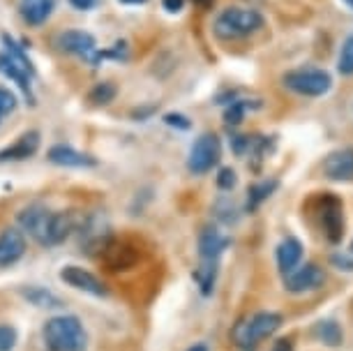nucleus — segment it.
I'll return each instance as SVG.
<instances>
[{"label": "nucleus", "instance_id": "f257e3e1", "mask_svg": "<svg viewBox=\"0 0 353 351\" xmlns=\"http://www.w3.org/2000/svg\"><path fill=\"white\" fill-rule=\"evenodd\" d=\"M19 224L23 231H28L30 238H35L44 248L61 245L72 231L77 229V217L72 213H61V210H49L44 206H28L19 213Z\"/></svg>", "mask_w": 353, "mask_h": 351}, {"label": "nucleus", "instance_id": "f03ea898", "mask_svg": "<svg viewBox=\"0 0 353 351\" xmlns=\"http://www.w3.org/2000/svg\"><path fill=\"white\" fill-rule=\"evenodd\" d=\"M42 337L49 351H85L83 323L72 314L53 317L46 321Z\"/></svg>", "mask_w": 353, "mask_h": 351}, {"label": "nucleus", "instance_id": "7ed1b4c3", "mask_svg": "<svg viewBox=\"0 0 353 351\" xmlns=\"http://www.w3.org/2000/svg\"><path fill=\"white\" fill-rule=\"evenodd\" d=\"M259 28H263V17L256 10L248 8H229L215 19L212 32L222 42H233V39H243L254 35Z\"/></svg>", "mask_w": 353, "mask_h": 351}, {"label": "nucleus", "instance_id": "20e7f679", "mask_svg": "<svg viewBox=\"0 0 353 351\" xmlns=\"http://www.w3.org/2000/svg\"><path fill=\"white\" fill-rule=\"evenodd\" d=\"M282 321H284L282 314L270 312V310L256 312V314L248 317V319L238 321L231 330V337L241 349H254L261 340L275 335L277 330L282 328Z\"/></svg>", "mask_w": 353, "mask_h": 351}, {"label": "nucleus", "instance_id": "39448f33", "mask_svg": "<svg viewBox=\"0 0 353 351\" xmlns=\"http://www.w3.org/2000/svg\"><path fill=\"white\" fill-rule=\"evenodd\" d=\"M282 83L296 95L303 97H323L332 88V77L325 70L319 68H298L286 72Z\"/></svg>", "mask_w": 353, "mask_h": 351}, {"label": "nucleus", "instance_id": "423d86ee", "mask_svg": "<svg viewBox=\"0 0 353 351\" xmlns=\"http://www.w3.org/2000/svg\"><path fill=\"white\" fill-rule=\"evenodd\" d=\"M316 215H319V224H321L323 236L328 238V243L337 245L342 243L344 238V206L342 201L330 194V192H323L321 197L316 199Z\"/></svg>", "mask_w": 353, "mask_h": 351}, {"label": "nucleus", "instance_id": "0eeeda50", "mask_svg": "<svg viewBox=\"0 0 353 351\" xmlns=\"http://www.w3.org/2000/svg\"><path fill=\"white\" fill-rule=\"evenodd\" d=\"M219 157H222V146H219V139L210 132H205L196 139V143L192 146L190 150V160H188V169L194 176H203L217 167Z\"/></svg>", "mask_w": 353, "mask_h": 351}, {"label": "nucleus", "instance_id": "6e6552de", "mask_svg": "<svg viewBox=\"0 0 353 351\" xmlns=\"http://www.w3.org/2000/svg\"><path fill=\"white\" fill-rule=\"evenodd\" d=\"M58 46L65 51V54H74L83 61H88L90 65H99V61H104L102 51L97 49L95 44V37L90 32H83V30H68L58 37Z\"/></svg>", "mask_w": 353, "mask_h": 351}, {"label": "nucleus", "instance_id": "1a4fd4ad", "mask_svg": "<svg viewBox=\"0 0 353 351\" xmlns=\"http://www.w3.org/2000/svg\"><path fill=\"white\" fill-rule=\"evenodd\" d=\"M325 284V273L316 263H303L284 275V289L291 294H305V291H316Z\"/></svg>", "mask_w": 353, "mask_h": 351}, {"label": "nucleus", "instance_id": "9d476101", "mask_svg": "<svg viewBox=\"0 0 353 351\" xmlns=\"http://www.w3.org/2000/svg\"><path fill=\"white\" fill-rule=\"evenodd\" d=\"M104 266L113 270V273H121V270H132L139 263V250L130 243H118L109 241L104 245V250L99 252Z\"/></svg>", "mask_w": 353, "mask_h": 351}, {"label": "nucleus", "instance_id": "9b49d317", "mask_svg": "<svg viewBox=\"0 0 353 351\" xmlns=\"http://www.w3.org/2000/svg\"><path fill=\"white\" fill-rule=\"evenodd\" d=\"M61 280L65 284H70V287L79 289V291H85V294H90V296H106L109 294L106 284L99 280L97 275H92L90 270H85L81 266H65L61 270Z\"/></svg>", "mask_w": 353, "mask_h": 351}, {"label": "nucleus", "instance_id": "f8f14e48", "mask_svg": "<svg viewBox=\"0 0 353 351\" xmlns=\"http://www.w3.org/2000/svg\"><path fill=\"white\" fill-rule=\"evenodd\" d=\"M323 176L330 178V181H339V183L353 181V148L351 146H344V148H337L325 155Z\"/></svg>", "mask_w": 353, "mask_h": 351}, {"label": "nucleus", "instance_id": "ddd939ff", "mask_svg": "<svg viewBox=\"0 0 353 351\" xmlns=\"http://www.w3.org/2000/svg\"><path fill=\"white\" fill-rule=\"evenodd\" d=\"M229 245V236H224L217 227H205L199 236V254H201L203 261H217Z\"/></svg>", "mask_w": 353, "mask_h": 351}, {"label": "nucleus", "instance_id": "4468645a", "mask_svg": "<svg viewBox=\"0 0 353 351\" xmlns=\"http://www.w3.org/2000/svg\"><path fill=\"white\" fill-rule=\"evenodd\" d=\"M26 252V236L19 229H5L0 234V268L12 266Z\"/></svg>", "mask_w": 353, "mask_h": 351}, {"label": "nucleus", "instance_id": "2eb2a0df", "mask_svg": "<svg viewBox=\"0 0 353 351\" xmlns=\"http://www.w3.org/2000/svg\"><path fill=\"white\" fill-rule=\"evenodd\" d=\"M109 241H111L109 227H106V222L102 220V217L90 215L88 220H83V224H81V245L88 248V252H95V250L102 252L104 245Z\"/></svg>", "mask_w": 353, "mask_h": 351}, {"label": "nucleus", "instance_id": "dca6fc26", "mask_svg": "<svg viewBox=\"0 0 353 351\" xmlns=\"http://www.w3.org/2000/svg\"><path fill=\"white\" fill-rule=\"evenodd\" d=\"M39 148V132H26L17 139L14 143L8 148L0 150V162H19V160H28L37 153Z\"/></svg>", "mask_w": 353, "mask_h": 351}, {"label": "nucleus", "instance_id": "f3484780", "mask_svg": "<svg viewBox=\"0 0 353 351\" xmlns=\"http://www.w3.org/2000/svg\"><path fill=\"white\" fill-rule=\"evenodd\" d=\"M49 162L58 164V167H74V169H83V167H95L97 160L92 155L79 153L72 146H53V148L46 153Z\"/></svg>", "mask_w": 353, "mask_h": 351}, {"label": "nucleus", "instance_id": "a211bd4d", "mask_svg": "<svg viewBox=\"0 0 353 351\" xmlns=\"http://www.w3.org/2000/svg\"><path fill=\"white\" fill-rule=\"evenodd\" d=\"M301 259H303V245L298 238L289 236L277 245V266L282 270V275H286L296 266H301Z\"/></svg>", "mask_w": 353, "mask_h": 351}, {"label": "nucleus", "instance_id": "6ab92c4d", "mask_svg": "<svg viewBox=\"0 0 353 351\" xmlns=\"http://www.w3.org/2000/svg\"><path fill=\"white\" fill-rule=\"evenodd\" d=\"M0 74L12 79V81L21 88L26 99H28V104H35V95H32V88H30V77L26 74V72L19 68V65L12 61L8 54H0Z\"/></svg>", "mask_w": 353, "mask_h": 351}, {"label": "nucleus", "instance_id": "aec40b11", "mask_svg": "<svg viewBox=\"0 0 353 351\" xmlns=\"http://www.w3.org/2000/svg\"><path fill=\"white\" fill-rule=\"evenodd\" d=\"M19 12L28 26H42L53 12V0H19Z\"/></svg>", "mask_w": 353, "mask_h": 351}, {"label": "nucleus", "instance_id": "412c9836", "mask_svg": "<svg viewBox=\"0 0 353 351\" xmlns=\"http://www.w3.org/2000/svg\"><path fill=\"white\" fill-rule=\"evenodd\" d=\"M21 296L26 298L28 303H32L35 308H61L63 301L58 298L56 294H51L49 289H42V287H28V289H21Z\"/></svg>", "mask_w": 353, "mask_h": 351}, {"label": "nucleus", "instance_id": "4be33fe9", "mask_svg": "<svg viewBox=\"0 0 353 351\" xmlns=\"http://www.w3.org/2000/svg\"><path fill=\"white\" fill-rule=\"evenodd\" d=\"M314 335H316V340H321L323 344H328V347H339V344L344 342V333H342V328H339V323L330 319L319 321L314 326Z\"/></svg>", "mask_w": 353, "mask_h": 351}, {"label": "nucleus", "instance_id": "5701e85b", "mask_svg": "<svg viewBox=\"0 0 353 351\" xmlns=\"http://www.w3.org/2000/svg\"><path fill=\"white\" fill-rule=\"evenodd\" d=\"M3 44H5V54H8L12 61H14L19 68H21L26 74L32 77L35 74V68H32V61L28 58V54L23 51V46H19L14 39H12L10 35H3Z\"/></svg>", "mask_w": 353, "mask_h": 351}, {"label": "nucleus", "instance_id": "b1692460", "mask_svg": "<svg viewBox=\"0 0 353 351\" xmlns=\"http://www.w3.org/2000/svg\"><path fill=\"white\" fill-rule=\"evenodd\" d=\"M277 181L275 178H270V181H261V183H256V185H252L250 188V197H248V210L252 213V210H256L261 203L268 199L272 192L277 190Z\"/></svg>", "mask_w": 353, "mask_h": 351}, {"label": "nucleus", "instance_id": "393cba45", "mask_svg": "<svg viewBox=\"0 0 353 351\" xmlns=\"http://www.w3.org/2000/svg\"><path fill=\"white\" fill-rule=\"evenodd\" d=\"M194 280L199 282V287H201V294H205V296L212 294L215 280H217V261H203L201 266L196 268Z\"/></svg>", "mask_w": 353, "mask_h": 351}, {"label": "nucleus", "instance_id": "a878e982", "mask_svg": "<svg viewBox=\"0 0 353 351\" xmlns=\"http://www.w3.org/2000/svg\"><path fill=\"white\" fill-rule=\"evenodd\" d=\"M116 86L111 81H99L95 88L88 92V99L92 104H97V107H104V104L113 102V97H116Z\"/></svg>", "mask_w": 353, "mask_h": 351}, {"label": "nucleus", "instance_id": "bb28decb", "mask_svg": "<svg viewBox=\"0 0 353 351\" xmlns=\"http://www.w3.org/2000/svg\"><path fill=\"white\" fill-rule=\"evenodd\" d=\"M337 70H339V74H344V77L353 74V35L344 39L342 51H339V58H337Z\"/></svg>", "mask_w": 353, "mask_h": 351}, {"label": "nucleus", "instance_id": "cd10ccee", "mask_svg": "<svg viewBox=\"0 0 353 351\" xmlns=\"http://www.w3.org/2000/svg\"><path fill=\"white\" fill-rule=\"evenodd\" d=\"M248 109H250V102H245V99H236V102H231L229 109L224 111V121L229 125H241Z\"/></svg>", "mask_w": 353, "mask_h": 351}, {"label": "nucleus", "instance_id": "c85d7f7f", "mask_svg": "<svg viewBox=\"0 0 353 351\" xmlns=\"http://www.w3.org/2000/svg\"><path fill=\"white\" fill-rule=\"evenodd\" d=\"M17 344V330L8 326V323H0V351H12Z\"/></svg>", "mask_w": 353, "mask_h": 351}, {"label": "nucleus", "instance_id": "c756f323", "mask_svg": "<svg viewBox=\"0 0 353 351\" xmlns=\"http://www.w3.org/2000/svg\"><path fill=\"white\" fill-rule=\"evenodd\" d=\"M238 178H236V171H233L231 167H224L219 169V176H217V188L224 190V192H231L233 188H236Z\"/></svg>", "mask_w": 353, "mask_h": 351}, {"label": "nucleus", "instance_id": "7c9ffc66", "mask_svg": "<svg viewBox=\"0 0 353 351\" xmlns=\"http://www.w3.org/2000/svg\"><path fill=\"white\" fill-rule=\"evenodd\" d=\"M14 109H17V97L12 95L10 90L0 88V111H3V116L12 114V111H14Z\"/></svg>", "mask_w": 353, "mask_h": 351}, {"label": "nucleus", "instance_id": "2f4dec72", "mask_svg": "<svg viewBox=\"0 0 353 351\" xmlns=\"http://www.w3.org/2000/svg\"><path fill=\"white\" fill-rule=\"evenodd\" d=\"M164 123L171 125V128H181V130H190V121L181 114H166Z\"/></svg>", "mask_w": 353, "mask_h": 351}, {"label": "nucleus", "instance_id": "473e14b6", "mask_svg": "<svg viewBox=\"0 0 353 351\" xmlns=\"http://www.w3.org/2000/svg\"><path fill=\"white\" fill-rule=\"evenodd\" d=\"M183 3L185 0H164V10L166 12H171V14H176V12H181L183 10Z\"/></svg>", "mask_w": 353, "mask_h": 351}, {"label": "nucleus", "instance_id": "72a5a7b5", "mask_svg": "<svg viewBox=\"0 0 353 351\" xmlns=\"http://www.w3.org/2000/svg\"><path fill=\"white\" fill-rule=\"evenodd\" d=\"M95 3H97V0H70V5H72V8H77V10H90Z\"/></svg>", "mask_w": 353, "mask_h": 351}, {"label": "nucleus", "instance_id": "f704fd0d", "mask_svg": "<svg viewBox=\"0 0 353 351\" xmlns=\"http://www.w3.org/2000/svg\"><path fill=\"white\" fill-rule=\"evenodd\" d=\"M270 351H293V344H291V340H277L272 344Z\"/></svg>", "mask_w": 353, "mask_h": 351}, {"label": "nucleus", "instance_id": "c9c22d12", "mask_svg": "<svg viewBox=\"0 0 353 351\" xmlns=\"http://www.w3.org/2000/svg\"><path fill=\"white\" fill-rule=\"evenodd\" d=\"M332 263H337V266H346L344 270H353V263L346 261L344 257H332Z\"/></svg>", "mask_w": 353, "mask_h": 351}, {"label": "nucleus", "instance_id": "e433bc0d", "mask_svg": "<svg viewBox=\"0 0 353 351\" xmlns=\"http://www.w3.org/2000/svg\"><path fill=\"white\" fill-rule=\"evenodd\" d=\"M192 3H194L196 8H201V10H208V8L215 5V0H192Z\"/></svg>", "mask_w": 353, "mask_h": 351}, {"label": "nucleus", "instance_id": "4c0bfd02", "mask_svg": "<svg viewBox=\"0 0 353 351\" xmlns=\"http://www.w3.org/2000/svg\"><path fill=\"white\" fill-rule=\"evenodd\" d=\"M118 3H123V5H143L145 0H118Z\"/></svg>", "mask_w": 353, "mask_h": 351}, {"label": "nucleus", "instance_id": "58836bf2", "mask_svg": "<svg viewBox=\"0 0 353 351\" xmlns=\"http://www.w3.org/2000/svg\"><path fill=\"white\" fill-rule=\"evenodd\" d=\"M188 351H208L203 347V344H196V347H192V349H188Z\"/></svg>", "mask_w": 353, "mask_h": 351}, {"label": "nucleus", "instance_id": "ea45409f", "mask_svg": "<svg viewBox=\"0 0 353 351\" xmlns=\"http://www.w3.org/2000/svg\"><path fill=\"white\" fill-rule=\"evenodd\" d=\"M344 3H346V5H349V8L353 10V0H344Z\"/></svg>", "mask_w": 353, "mask_h": 351}, {"label": "nucleus", "instance_id": "a19ab883", "mask_svg": "<svg viewBox=\"0 0 353 351\" xmlns=\"http://www.w3.org/2000/svg\"><path fill=\"white\" fill-rule=\"evenodd\" d=\"M351 252H353V243H351Z\"/></svg>", "mask_w": 353, "mask_h": 351}, {"label": "nucleus", "instance_id": "79ce46f5", "mask_svg": "<svg viewBox=\"0 0 353 351\" xmlns=\"http://www.w3.org/2000/svg\"><path fill=\"white\" fill-rule=\"evenodd\" d=\"M0 118H3V111H0Z\"/></svg>", "mask_w": 353, "mask_h": 351}]
</instances>
